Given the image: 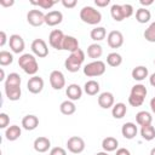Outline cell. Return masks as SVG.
I'll return each instance as SVG.
<instances>
[{
    "label": "cell",
    "mask_w": 155,
    "mask_h": 155,
    "mask_svg": "<svg viewBox=\"0 0 155 155\" xmlns=\"http://www.w3.org/2000/svg\"><path fill=\"white\" fill-rule=\"evenodd\" d=\"M18 65L23 69V71L28 75H35L39 70V64L34 54L31 53H23L18 58Z\"/></svg>",
    "instance_id": "6da1fadb"
},
{
    "label": "cell",
    "mask_w": 155,
    "mask_h": 155,
    "mask_svg": "<svg viewBox=\"0 0 155 155\" xmlns=\"http://www.w3.org/2000/svg\"><path fill=\"white\" fill-rule=\"evenodd\" d=\"M84 61H85V52L81 48H79L78 51L71 52L68 56V58L64 61V67H65V69L68 71L76 73V71L80 70Z\"/></svg>",
    "instance_id": "7a4b0ae2"
},
{
    "label": "cell",
    "mask_w": 155,
    "mask_h": 155,
    "mask_svg": "<svg viewBox=\"0 0 155 155\" xmlns=\"http://www.w3.org/2000/svg\"><path fill=\"white\" fill-rule=\"evenodd\" d=\"M110 15L114 21L121 22L133 15V6L131 4H122V5L114 4L110 7Z\"/></svg>",
    "instance_id": "3957f363"
},
{
    "label": "cell",
    "mask_w": 155,
    "mask_h": 155,
    "mask_svg": "<svg viewBox=\"0 0 155 155\" xmlns=\"http://www.w3.org/2000/svg\"><path fill=\"white\" fill-rule=\"evenodd\" d=\"M80 19L84 23L97 25L102 21V13L92 6H84L80 10Z\"/></svg>",
    "instance_id": "277c9868"
},
{
    "label": "cell",
    "mask_w": 155,
    "mask_h": 155,
    "mask_svg": "<svg viewBox=\"0 0 155 155\" xmlns=\"http://www.w3.org/2000/svg\"><path fill=\"white\" fill-rule=\"evenodd\" d=\"M105 63L103 61H93L87 63L84 67V74L87 78H96V76H101L105 73Z\"/></svg>",
    "instance_id": "5b68a950"
},
{
    "label": "cell",
    "mask_w": 155,
    "mask_h": 155,
    "mask_svg": "<svg viewBox=\"0 0 155 155\" xmlns=\"http://www.w3.org/2000/svg\"><path fill=\"white\" fill-rule=\"evenodd\" d=\"M67 149L73 154H80L85 150V140L79 136H71L67 140Z\"/></svg>",
    "instance_id": "8992f818"
},
{
    "label": "cell",
    "mask_w": 155,
    "mask_h": 155,
    "mask_svg": "<svg viewBox=\"0 0 155 155\" xmlns=\"http://www.w3.org/2000/svg\"><path fill=\"white\" fill-rule=\"evenodd\" d=\"M65 35L61 29H53L48 35V44L56 50H63V41Z\"/></svg>",
    "instance_id": "52a82bcc"
},
{
    "label": "cell",
    "mask_w": 155,
    "mask_h": 155,
    "mask_svg": "<svg viewBox=\"0 0 155 155\" xmlns=\"http://www.w3.org/2000/svg\"><path fill=\"white\" fill-rule=\"evenodd\" d=\"M31 52L34 56L39 57V58H45L48 54V47L45 40L42 39H35L31 42Z\"/></svg>",
    "instance_id": "ba28073f"
},
{
    "label": "cell",
    "mask_w": 155,
    "mask_h": 155,
    "mask_svg": "<svg viewBox=\"0 0 155 155\" xmlns=\"http://www.w3.org/2000/svg\"><path fill=\"white\" fill-rule=\"evenodd\" d=\"M27 22L33 27H40L45 23V13L41 10H30L27 13Z\"/></svg>",
    "instance_id": "9c48e42d"
},
{
    "label": "cell",
    "mask_w": 155,
    "mask_h": 155,
    "mask_svg": "<svg viewBox=\"0 0 155 155\" xmlns=\"http://www.w3.org/2000/svg\"><path fill=\"white\" fill-rule=\"evenodd\" d=\"M8 45L13 53H22L25 47V42H24L23 38L18 34H12L8 38Z\"/></svg>",
    "instance_id": "30bf717a"
},
{
    "label": "cell",
    "mask_w": 155,
    "mask_h": 155,
    "mask_svg": "<svg viewBox=\"0 0 155 155\" xmlns=\"http://www.w3.org/2000/svg\"><path fill=\"white\" fill-rule=\"evenodd\" d=\"M50 84L53 90H62L65 86V78L61 70H52L50 74Z\"/></svg>",
    "instance_id": "8fae6325"
},
{
    "label": "cell",
    "mask_w": 155,
    "mask_h": 155,
    "mask_svg": "<svg viewBox=\"0 0 155 155\" xmlns=\"http://www.w3.org/2000/svg\"><path fill=\"white\" fill-rule=\"evenodd\" d=\"M27 88L33 94L40 93L44 90V79L41 76H38V75L31 76L27 82Z\"/></svg>",
    "instance_id": "7c38bea8"
},
{
    "label": "cell",
    "mask_w": 155,
    "mask_h": 155,
    "mask_svg": "<svg viewBox=\"0 0 155 155\" xmlns=\"http://www.w3.org/2000/svg\"><path fill=\"white\" fill-rule=\"evenodd\" d=\"M107 42L111 48H119L124 45V35L120 30H111L107 35Z\"/></svg>",
    "instance_id": "4fadbf2b"
},
{
    "label": "cell",
    "mask_w": 155,
    "mask_h": 155,
    "mask_svg": "<svg viewBox=\"0 0 155 155\" xmlns=\"http://www.w3.org/2000/svg\"><path fill=\"white\" fill-rule=\"evenodd\" d=\"M62 21H63V13L58 10L48 11L45 15V24H47L48 27H54V25L62 23Z\"/></svg>",
    "instance_id": "5bb4252c"
},
{
    "label": "cell",
    "mask_w": 155,
    "mask_h": 155,
    "mask_svg": "<svg viewBox=\"0 0 155 155\" xmlns=\"http://www.w3.org/2000/svg\"><path fill=\"white\" fill-rule=\"evenodd\" d=\"M115 103V98H114V94L111 92H102L99 96H98V105L103 109H109V108H113Z\"/></svg>",
    "instance_id": "9a60e30c"
},
{
    "label": "cell",
    "mask_w": 155,
    "mask_h": 155,
    "mask_svg": "<svg viewBox=\"0 0 155 155\" xmlns=\"http://www.w3.org/2000/svg\"><path fill=\"white\" fill-rule=\"evenodd\" d=\"M65 94L68 97V99L70 101H79L82 96V88L78 85V84H70L68 85L67 90H65Z\"/></svg>",
    "instance_id": "2e32d148"
},
{
    "label": "cell",
    "mask_w": 155,
    "mask_h": 155,
    "mask_svg": "<svg viewBox=\"0 0 155 155\" xmlns=\"http://www.w3.org/2000/svg\"><path fill=\"white\" fill-rule=\"evenodd\" d=\"M33 147H34L35 151H38V153H46L51 148V140L47 137H42L41 136V137L35 138Z\"/></svg>",
    "instance_id": "e0dca14e"
},
{
    "label": "cell",
    "mask_w": 155,
    "mask_h": 155,
    "mask_svg": "<svg viewBox=\"0 0 155 155\" xmlns=\"http://www.w3.org/2000/svg\"><path fill=\"white\" fill-rule=\"evenodd\" d=\"M38 126H39V119L33 114H28L22 119V127L27 131H33Z\"/></svg>",
    "instance_id": "ac0fdd59"
},
{
    "label": "cell",
    "mask_w": 155,
    "mask_h": 155,
    "mask_svg": "<svg viewBox=\"0 0 155 155\" xmlns=\"http://www.w3.org/2000/svg\"><path fill=\"white\" fill-rule=\"evenodd\" d=\"M138 128L133 122H125L121 127V133L126 139H133L137 136Z\"/></svg>",
    "instance_id": "d6986e66"
},
{
    "label": "cell",
    "mask_w": 155,
    "mask_h": 155,
    "mask_svg": "<svg viewBox=\"0 0 155 155\" xmlns=\"http://www.w3.org/2000/svg\"><path fill=\"white\" fill-rule=\"evenodd\" d=\"M79 48H80V47H79V40H78L75 36L65 35L64 41H63V50L69 51V52L71 53V52L78 51Z\"/></svg>",
    "instance_id": "ffe728a7"
},
{
    "label": "cell",
    "mask_w": 155,
    "mask_h": 155,
    "mask_svg": "<svg viewBox=\"0 0 155 155\" xmlns=\"http://www.w3.org/2000/svg\"><path fill=\"white\" fill-rule=\"evenodd\" d=\"M22 134V130L19 126L17 125H12V126H8L5 131V138L10 142H15L17 140Z\"/></svg>",
    "instance_id": "44dd1931"
},
{
    "label": "cell",
    "mask_w": 155,
    "mask_h": 155,
    "mask_svg": "<svg viewBox=\"0 0 155 155\" xmlns=\"http://www.w3.org/2000/svg\"><path fill=\"white\" fill-rule=\"evenodd\" d=\"M117 147H119V142L115 137H105L103 140H102V148L104 151L107 153H110V151H115L117 150Z\"/></svg>",
    "instance_id": "7402d4cb"
},
{
    "label": "cell",
    "mask_w": 155,
    "mask_h": 155,
    "mask_svg": "<svg viewBox=\"0 0 155 155\" xmlns=\"http://www.w3.org/2000/svg\"><path fill=\"white\" fill-rule=\"evenodd\" d=\"M151 121H153V116L147 110H142V111H138L136 114V122L140 127L142 126H147V125H151Z\"/></svg>",
    "instance_id": "603a6c76"
},
{
    "label": "cell",
    "mask_w": 155,
    "mask_h": 155,
    "mask_svg": "<svg viewBox=\"0 0 155 155\" xmlns=\"http://www.w3.org/2000/svg\"><path fill=\"white\" fill-rule=\"evenodd\" d=\"M5 88V94L6 97L12 101V102H16V101H19L21 96H22V90H21V86H12V87H6L4 86Z\"/></svg>",
    "instance_id": "cb8c5ba5"
},
{
    "label": "cell",
    "mask_w": 155,
    "mask_h": 155,
    "mask_svg": "<svg viewBox=\"0 0 155 155\" xmlns=\"http://www.w3.org/2000/svg\"><path fill=\"white\" fill-rule=\"evenodd\" d=\"M131 75H132V78H133L136 81H143L145 78H148L149 71H148V68H147V67H144V65H138V67H136V68L132 69Z\"/></svg>",
    "instance_id": "d4e9b609"
},
{
    "label": "cell",
    "mask_w": 155,
    "mask_h": 155,
    "mask_svg": "<svg viewBox=\"0 0 155 155\" xmlns=\"http://www.w3.org/2000/svg\"><path fill=\"white\" fill-rule=\"evenodd\" d=\"M151 18V13L150 11L147 8V7H140L136 11V21L140 24H144V23H148Z\"/></svg>",
    "instance_id": "484cf974"
},
{
    "label": "cell",
    "mask_w": 155,
    "mask_h": 155,
    "mask_svg": "<svg viewBox=\"0 0 155 155\" xmlns=\"http://www.w3.org/2000/svg\"><path fill=\"white\" fill-rule=\"evenodd\" d=\"M99 90H101L99 84H98V81H96V80H88V81H86L85 85H84V91H85V93L88 94V96H96V94L99 92Z\"/></svg>",
    "instance_id": "4316f807"
},
{
    "label": "cell",
    "mask_w": 155,
    "mask_h": 155,
    "mask_svg": "<svg viewBox=\"0 0 155 155\" xmlns=\"http://www.w3.org/2000/svg\"><path fill=\"white\" fill-rule=\"evenodd\" d=\"M126 113H127V107L122 102L114 104L111 108V115L114 119H122L126 115Z\"/></svg>",
    "instance_id": "83f0119b"
},
{
    "label": "cell",
    "mask_w": 155,
    "mask_h": 155,
    "mask_svg": "<svg viewBox=\"0 0 155 155\" xmlns=\"http://www.w3.org/2000/svg\"><path fill=\"white\" fill-rule=\"evenodd\" d=\"M102 54H103V48L99 44L94 42V44H91L87 47V56L90 58H93V59L98 61V58H101Z\"/></svg>",
    "instance_id": "f1b7e54d"
},
{
    "label": "cell",
    "mask_w": 155,
    "mask_h": 155,
    "mask_svg": "<svg viewBox=\"0 0 155 155\" xmlns=\"http://www.w3.org/2000/svg\"><path fill=\"white\" fill-rule=\"evenodd\" d=\"M59 110H61V113H62L63 115H73V114L76 111V105L74 104L73 101L67 99V101H64V102L61 103Z\"/></svg>",
    "instance_id": "f546056e"
},
{
    "label": "cell",
    "mask_w": 155,
    "mask_h": 155,
    "mask_svg": "<svg viewBox=\"0 0 155 155\" xmlns=\"http://www.w3.org/2000/svg\"><path fill=\"white\" fill-rule=\"evenodd\" d=\"M140 136L143 139L150 142L155 138V127L151 125H147V126H142L140 127Z\"/></svg>",
    "instance_id": "4dcf8cb0"
},
{
    "label": "cell",
    "mask_w": 155,
    "mask_h": 155,
    "mask_svg": "<svg viewBox=\"0 0 155 155\" xmlns=\"http://www.w3.org/2000/svg\"><path fill=\"white\" fill-rule=\"evenodd\" d=\"M90 36L93 41H102L107 36V30H105L104 27H94L91 30Z\"/></svg>",
    "instance_id": "1f68e13d"
},
{
    "label": "cell",
    "mask_w": 155,
    "mask_h": 155,
    "mask_svg": "<svg viewBox=\"0 0 155 155\" xmlns=\"http://www.w3.org/2000/svg\"><path fill=\"white\" fill-rule=\"evenodd\" d=\"M107 63H108V65H110V67H113V68H116V67L121 65V63H122V57H121V54L117 53V52H111V53H109V54L107 56Z\"/></svg>",
    "instance_id": "d6a6232c"
},
{
    "label": "cell",
    "mask_w": 155,
    "mask_h": 155,
    "mask_svg": "<svg viewBox=\"0 0 155 155\" xmlns=\"http://www.w3.org/2000/svg\"><path fill=\"white\" fill-rule=\"evenodd\" d=\"M21 76H19V74H17V73H10L8 75H7V78H6V80H5V84H4V86H6V87H12V86H21Z\"/></svg>",
    "instance_id": "836d02e7"
},
{
    "label": "cell",
    "mask_w": 155,
    "mask_h": 155,
    "mask_svg": "<svg viewBox=\"0 0 155 155\" xmlns=\"http://www.w3.org/2000/svg\"><path fill=\"white\" fill-rule=\"evenodd\" d=\"M147 93H148V90L142 84H136L134 86H132L131 92H130V94H133V96H137V97H140V98H144V99L147 97Z\"/></svg>",
    "instance_id": "e575fe53"
},
{
    "label": "cell",
    "mask_w": 155,
    "mask_h": 155,
    "mask_svg": "<svg viewBox=\"0 0 155 155\" xmlns=\"http://www.w3.org/2000/svg\"><path fill=\"white\" fill-rule=\"evenodd\" d=\"M13 62V56L12 53H10L8 51H0V64L2 67H6V65H10L11 63Z\"/></svg>",
    "instance_id": "d590c367"
},
{
    "label": "cell",
    "mask_w": 155,
    "mask_h": 155,
    "mask_svg": "<svg viewBox=\"0 0 155 155\" xmlns=\"http://www.w3.org/2000/svg\"><path fill=\"white\" fill-rule=\"evenodd\" d=\"M144 39L149 42H155V22L150 23L149 27L144 30Z\"/></svg>",
    "instance_id": "8d00e7d4"
},
{
    "label": "cell",
    "mask_w": 155,
    "mask_h": 155,
    "mask_svg": "<svg viewBox=\"0 0 155 155\" xmlns=\"http://www.w3.org/2000/svg\"><path fill=\"white\" fill-rule=\"evenodd\" d=\"M56 2H57V1H54V0H39V1H30V4H31V5H36V6H39V7L44 8V10H50V8H51Z\"/></svg>",
    "instance_id": "74e56055"
},
{
    "label": "cell",
    "mask_w": 155,
    "mask_h": 155,
    "mask_svg": "<svg viewBox=\"0 0 155 155\" xmlns=\"http://www.w3.org/2000/svg\"><path fill=\"white\" fill-rule=\"evenodd\" d=\"M128 103H130V105H132V107H140V105L144 103V98H140V97L130 94V96H128Z\"/></svg>",
    "instance_id": "f35d334b"
},
{
    "label": "cell",
    "mask_w": 155,
    "mask_h": 155,
    "mask_svg": "<svg viewBox=\"0 0 155 155\" xmlns=\"http://www.w3.org/2000/svg\"><path fill=\"white\" fill-rule=\"evenodd\" d=\"M10 124V116L6 113H1L0 114V128H7Z\"/></svg>",
    "instance_id": "ab89813d"
},
{
    "label": "cell",
    "mask_w": 155,
    "mask_h": 155,
    "mask_svg": "<svg viewBox=\"0 0 155 155\" xmlns=\"http://www.w3.org/2000/svg\"><path fill=\"white\" fill-rule=\"evenodd\" d=\"M50 154H52V155H67V151L62 147H54V148L51 149Z\"/></svg>",
    "instance_id": "60d3db41"
},
{
    "label": "cell",
    "mask_w": 155,
    "mask_h": 155,
    "mask_svg": "<svg viewBox=\"0 0 155 155\" xmlns=\"http://www.w3.org/2000/svg\"><path fill=\"white\" fill-rule=\"evenodd\" d=\"M76 4H78L76 0H62V5L67 8H73L76 6Z\"/></svg>",
    "instance_id": "b9f144b4"
},
{
    "label": "cell",
    "mask_w": 155,
    "mask_h": 155,
    "mask_svg": "<svg viewBox=\"0 0 155 155\" xmlns=\"http://www.w3.org/2000/svg\"><path fill=\"white\" fill-rule=\"evenodd\" d=\"M110 2V0H94V4L97 7H105L108 6Z\"/></svg>",
    "instance_id": "7bdbcfd3"
},
{
    "label": "cell",
    "mask_w": 155,
    "mask_h": 155,
    "mask_svg": "<svg viewBox=\"0 0 155 155\" xmlns=\"http://www.w3.org/2000/svg\"><path fill=\"white\" fill-rule=\"evenodd\" d=\"M6 41H7L6 33H5L4 30H1V31H0V47H4L5 44H6Z\"/></svg>",
    "instance_id": "ee69618b"
},
{
    "label": "cell",
    "mask_w": 155,
    "mask_h": 155,
    "mask_svg": "<svg viewBox=\"0 0 155 155\" xmlns=\"http://www.w3.org/2000/svg\"><path fill=\"white\" fill-rule=\"evenodd\" d=\"M115 155H131V153H130V150L126 149V148H119V149L116 150V154H115Z\"/></svg>",
    "instance_id": "f6af8a7d"
},
{
    "label": "cell",
    "mask_w": 155,
    "mask_h": 155,
    "mask_svg": "<svg viewBox=\"0 0 155 155\" xmlns=\"http://www.w3.org/2000/svg\"><path fill=\"white\" fill-rule=\"evenodd\" d=\"M15 4V1L13 0H11V1H6V0H0V5L1 6H12Z\"/></svg>",
    "instance_id": "bcb514c9"
},
{
    "label": "cell",
    "mask_w": 155,
    "mask_h": 155,
    "mask_svg": "<svg viewBox=\"0 0 155 155\" xmlns=\"http://www.w3.org/2000/svg\"><path fill=\"white\" fill-rule=\"evenodd\" d=\"M139 2L143 6H149V5H153L154 4V0H140Z\"/></svg>",
    "instance_id": "7dc6e473"
},
{
    "label": "cell",
    "mask_w": 155,
    "mask_h": 155,
    "mask_svg": "<svg viewBox=\"0 0 155 155\" xmlns=\"http://www.w3.org/2000/svg\"><path fill=\"white\" fill-rule=\"evenodd\" d=\"M150 109H151V111L155 114V97H153V98L150 99Z\"/></svg>",
    "instance_id": "c3c4849f"
},
{
    "label": "cell",
    "mask_w": 155,
    "mask_h": 155,
    "mask_svg": "<svg viewBox=\"0 0 155 155\" xmlns=\"http://www.w3.org/2000/svg\"><path fill=\"white\" fill-rule=\"evenodd\" d=\"M149 82H150L151 86L155 87V73H153V74L150 75V78H149Z\"/></svg>",
    "instance_id": "681fc988"
},
{
    "label": "cell",
    "mask_w": 155,
    "mask_h": 155,
    "mask_svg": "<svg viewBox=\"0 0 155 155\" xmlns=\"http://www.w3.org/2000/svg\"><path fill=\"white\" fill-rule=\"evenodd\" d=\"M4 80H6V78H5V71H4V69L1 68V69H0V81H4Z\"/></svg>",
    "instance_id": "f907efd6"
},
{
    "label": "cell",
    "mask_w": 155,
    "mask_h": 155,
    "mask_svg": "<svg viewBox=\"0 0 155 155\" xmlns=\"http://www.w3.org/2000/svg\"><path fill=\"white\" fill-rule=\"evenodd\" d=\"M96 155H108V153H107V151H99V153H97Z\"/></svg>",
    "instance_id": "816d5d0a"
},
{
    "label": "cell",
    "mask_w": 155,
    "mask_h": 155,
    "mask_svg": "<svg viewBox=\"0 0 155 155\" xmlns=\"http://www.w3.org/2000/svg\"><path fill=\"white\" fill-rule=\"evenodd\" d=\"M150 155H155V147H154V148L150 150Z\"/></svg>",
    "instance_id": "f5cc1de1"
},
{
    "label": "cell",
    "mask_w": 155,
    "mask_h": 155,
    "mask_svg": "<svg viewBox=\"0 0 155 155\" xmlns=\"http://www.w3.org/2000/svg\"><path fill=\"white\" fill-rule=\"evenodd\" d=\"M154 64H155V58H154Z\"/></svg>",
    "instance_id": "db71d44e"
},
{
    "label": "cell",
    "mask_w": 155,
    "mask_h": 155,
    "mask_svg": "<svg viewBox=\"0 0 155 155\" xmlns=\"http://www.w3.org/2000/svg\"><path fill=\"white\" fill-rule=\"evenodd\" d=\"M50 155H52V154H50Z\"/></svg>",
    "instance_id": "11a10c76"
}]
</instances>
